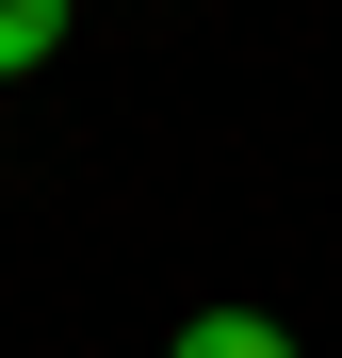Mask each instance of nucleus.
<instances>
[{"mask_svg":"<svg viewBox=\"0 0 342 358\" xmlns=\"http://www.w3.org/2000/svg\"><path fill=\"white\" fill-rule=\"evenodd\" d=\"M163 358H294V326H261V310H196Z\"/></svg>","mask_w":342,"mask_h":358,"instance_id":"1","label":"nucleus"},{"mask_svg":"<svg viewBox=\"0 0 342 358\" xmlns=\"http://www.w3.org/2000/svg\"><path fill=\"white\" fill-rule=\"evenodd\" d=\"M66 17H82V0H0V82H33L49 49H66Z\"/></svg>","mask_w":342,"mask_h":358,"instance_id":"2","label":"nucleus"}]
</instances>
